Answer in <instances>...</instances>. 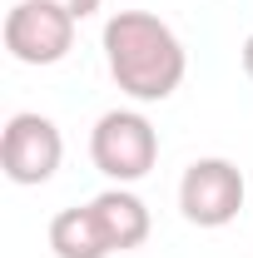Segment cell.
<instances>
[{
	"label": "cell",
	"instance_id": "6da1fadb",
	"mask_svg": "<svg viewBox=\"0 0 253 258\" xmlns=\"http://www.w3.org/2000/svg\"><path fill=\"white\" fill-rule=\"evenodd\" d=\"M104 64L114 85L139 104H159L184 85L189 55L179 35L149 10H119L104 20Z\"/></svg>",
	"mask_w": 253,
	"mask_h": 258
},
{
	"label": "cell",
	"instance_id": "7a4b0ae2",
	"mask_svg": "<svg viewBox=\"0 0 253 258\" xmlns=\"http://www.w3.org/2000/svg\"><path fill=\"white\" fill-rule=\"evenodd\" d=\"M90 159L104 179L114 184H134L144 179L159 159V129L139 114V109H109L99 114L90 129Z\"/></svg>",
	"mask_w": 253,
	"mask_h": 258
},
{
	"label": "cell",
	"instance_id": "3957f363",
	"mask_svg": "<svg viewBox=\"0 0 253 258\" xmlns=\"http://www.w3.org/2000/svg\"><path fill=\"white\" fill-rule=\"evenodd\" d=\"M65 159V139L55 119L35 114V109H20L5 119V134H0V169L10 184H50L55 169Z\"/></svg>",
	"mask_w": 253,
	"mask_h": 258
},
{
	"label": "cell",
	"instance_id": "277c9868",
	"mask_svg": "<svg viewBox=\"0 0 253 258\" xmlns=\"http://www.w3.org/2000/svg\"><path fill=\"white\" fill-rule=\"evenodd\" d=\"M75 15L50 0H20L5 15V50L20 64H60L75 50Z\"/></svg>",
	"mask_w": 253,
	"mask_h": 258
},
{
	"label": "cell",
	"instance_id": "5b68a950",
	"mask_svg": "<svg viewBox=\"0 0 253 258\" xmlns=\"http://www.w3.org/2000/svg\"><path fill=\"white\" fill-rule=\"evenodd\" d=\"M179 209L199 228H223L243 209V174L228 159H194L179 179Z\"/></svg>",
	"mask_w": 253,
	"mask_h": 258
},
{
	"label": "cell",
	"instance_id": "8992f818",
	"mask_svg": "<svg viewBox=\"0 0 253 258\" xmlns=\"http://www.w3.org/2000/svg\"><path fill=\"white\" fill-rule=\"evenodd\" d=\"M90 209H95V219H99V228H104V238H109L114 253H129V248H139L149 238V209H144L139 194L104 189L99 199H90Z\"/></svg>",
	"mask_w": 253,
	"mask_h": 258
},
{
	"label": "cell",
	"instance_id": "52a82bcc",
	"mask_svg": "<svg viewBox=\"0 0 253 258\" xmlns=\"http://www.w3.org/2000/svg\"><path fill=\"white\" fill-rule=\"evenodd\" d=\"M50 248H55V258H109L114 253L90 204L85 209H60L50 219Z\"/></svg>",
	"mask_w": 253,
	"mask_h": 258
},
{
	"label": "cell",
	"instance_id": "ba28073f",
	"mask_svg": "<svg viewBox=\"0 0 253 258\" xmlns=\"http://www.w3.org/2000/svg\"><path fill=\"white\" fill-rule=\"evenodd\" d=\"M50 5H60L65 15H75V20H90L99 10V0H50Z\"/></svg>",
	"mask_w": 253,
	"mask_h": 258
},
{
	"label": "cell",
	"instance_id": "9c48e42d",
	"mask_svg": "<svg viewBox=\"0 0 253 258\" xmlns=\"http://www.w3.org/2000/svg\"><path fill=\"white\" fill-rule=\"evenodd\" d=\"M243 75H248V80H253V35H248V40H243Z\"/></svg>",
	"mask_w": 253,
	"mask_h": 258
}]
</instances>
